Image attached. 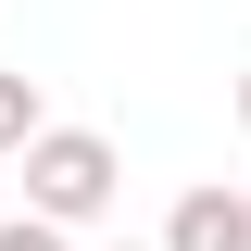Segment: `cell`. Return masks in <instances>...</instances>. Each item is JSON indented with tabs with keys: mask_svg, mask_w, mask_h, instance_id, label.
Returning a JSON list of instances; mask_svg holds the SVG:
<instances>
[{
	"mask_svg": "<svg viewBox=\"0 0 251 251\" xmlns=\"http://www.w3.org/2000/svg\"><path fill=\"white\" fill-rule=\"evenodd\" d=\"M13 163H25V214H50V226H100L113 188H126V151L100 126H38Z\"/></svg>",
	"mask_w": 251,
	"mask_h": 251,
	"instance_id": "obj_1",
	"label": "cell"
},
{
	"mask_svg": "<svg viewBox=\"0 0 251 251\" xmlns=\"http://www.w3.org/2000/svg\"><path fill=\"white\" fill-rule=\"evenodd\" d=\"M163 251H251V188H226V176H201L163 214Z\"/></svg>",
	"mask_w": 251,
	"mask_h": 251,
	"instance_id": "obj_2",
	"label": "cell"
},
{
	"mask_svg": "<svg viewBox=\"0 0 251 251\" xmlns=\"http://www.w3.org/2000/svg\"><path fill=\"white\" fill-rule=\"evenodd\" d=\"M38 126H50V113H38V75H13V63H0V163L25 151Z\"/></svg>",
	"mask_w": 251,
	"mask_h": 251,
	"instance_id": "obj_3",
	"label": "cell"
},
{
	"mask_svg": "<svg viewBox=\"0 0 251 251\" xmlns=\"http://www.w3.org/2000/svg\"><path fill=\"white\" fill-rule=\"evenodd\" d=\"M0 251H75V226H50V214H13V226H0Z\"/></svg>",
	"mask_w": 251,
	"mask_h": 251,
	"instance_id": "obj_4",
	"label": "cell"
},
{
	"mask_svg": "<svg viewBox=\"0 0 251 251\" xmlns=\"http://www.w3.org/2000/svg\"><path fill=\"white\" fill-rule=\"evenodd\" d=\"M239 138H251V75H239Z\"/></svg>",
	"mask_w": 251,
	"mask_h": 251,
	"instance_id": "obj_5",
	"label": "cell"
},
{
	"mask_svg": "<svg viewBox=\"0 0 251 251\" xmlns=\"http://www.w3.org/2000/svg\"><path fill=\"white\" fill-rule=\"evenodd\" d=\"M113 251H138V239H113ZM151 251H163V239H151Z\"/></svg>",
	"mask_w": 251,
	"mask_h": 251,
	"instance_id": "obj_6",
	"label": "cell"
}]
</instances>
